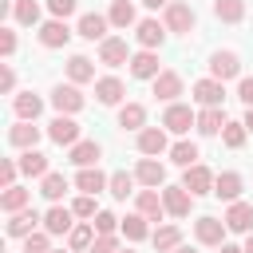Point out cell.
Listing matches in <instances>:
<instances>
[{
	"instance_id": "1",
	"label": "cell",
	"mask_w": 253,
	"mask_h": 253,
	"mask_svg": "<svg viewBox=\"0 0 253 253\" xmlns=\"http://www.w3.org/2000/svg\"><path fill=\"white\" fill-rule=\"evenodd\" d=\"M194 24H198V16H194V8H190V4H182V0H174V4L166 8V32H178V36H190V32H194Z\"/></svg>"
},
{
	"instance_id": "2",
	"label": "cell",
	"mask_w": 253,
	"mask_h": 253,
	"mask_svg": "<svg viewBox=\"0 0 253 253\" xmlns=\"http://www.w3.org/2000/svg\"><path fill=\"white\" fill-rule=\"evenodd\" d=\"M233 75H241L237 51H213V55H210V79L225 83V79H233Z\"/></svg>"
},
{
	"instance_id": "3",
	"label": "cell",
	"mask_w": 253,
	"mask_h": 253,
	"mask_svg": "<svg viewBox=\"0 0 253 253\" xmlns=\"http://www.w3.org/2000/svg\"><path fill=\"white\" fill-rule=\"evenodd\" d=\"M51 107H55L59 115H75V111H83V95H79V87H75V83H59V87L51 91Z\"/></svg>"
},
{
	"instance_id": "4",
	"label": "cell",
	"mask_w": 253,
	"mask_h": 253,
	"mask_svg": "<svg viewBox=\"0 0 253 253\" xmlns=\"http://www.w3.org/2000/svg\"><path fill=\"white\" fill-rule=\"evenodd\" d=\"M194 123H198V115H194L186 103H170V107H166V115H162V126H166V130H174V134H186Z\"/></svg>"
},
{
	"instance_id": "5",
	"label": "cell",
	"mask_w": 253,
	"mask_h": 253,
	"mask_svg": "<svg viewBox=\"0 0 253 253\" xmlns=\"http://www.w3.org/2000/svg\"><path fill=\"white\" fill-rule=\"evenodd\" d=\"M47 138L59 142V146H75V142H79V123H75L71 115H55L51 126H47Z\"/></svg>"
},
{
	"instance_id": "6",
	"label": "cell",
	"mask_w": 253,
	"mask_h": 253,
	"mask_svg": "<svg viewBox=\"0 0 253 253\" xmlns=\"http://www.w3.org/2000/svg\"><path fill=\"white\" fill-rule=\"evenodd\" d=\"M162 206H166L170 217H186L190 206H194V194H190L186 186H166V190H162Z\"/></svg>"
},
{
	"instance_id": "7",
	"label": "cell",
	"mask_w": 253,
	"mask_h": 253,
	"mask_svg": "<svg viewBox=\"0 0 253 253\" xmlns=\"http://www.w3.org/2000/svg\"><path fill=\"white\" fill-rule=\"evenodd\" d=\"M134 40L142 43V51H154V47H162V40H166V24H158V20H138V24H134Z\"/></svg>"
},
{
	"instance_id": "8",
	"label": "cell",
	"mask_w": 253,
	"mask_h": 253,
	"mask_svg": "<svg viewBox=\"0 0 253 253\" xmlns=\"http://www.w3.org/2000/svg\"><path fill=\"white\" fill-rule=\"evenodd\" d=\"M99 63H107V67H123V63H130L126 40H119V36H107V40L99 43Z\"/></svg>"
},
{
	"instance_id": "9",
	"label": "cell",
	"mask_w": 253,
	"mask_h": 253,
	"mask_svg": "<svg viewBox=\"0 0 253 253\" xmlns=\"http://www.w3.org/2000/svg\"><path fill=\"white\" fill-rule=\"evenodd\" d=\"M123 95H126L123 79H115V75H103V79H95V99H99L103 107H119V103H123Z\"/></svg>"
},
{
	"instance_id": "10",
	"label": "cell",
	"mask_w": 253,
	"mask_h": 253,
	"mask_svg": "<svg viewBox=\"0 0 253 253\" xmlns=\"http://www.w3.org/2000/svg\"><path fill=\"white\" fill-rule=\"evenodd\" d=\"M221 221H225V229H233V233H253V206H249V202H233Z\"/></svg>"
},
{
	"instance_id": "11",
	"label": "cell",
	"mask_w": 253,
	"mask_h": 253,
	"mask_svg": "<svg viewBox=\"0 0 253 253\" xmlns=\"http://www.w3.org/2000/svg\"><path fill=\"white\" fill-rule=\"evenodd\" d=\"M194 99H198L202 107H221V103H225V83H217V79H198V83H194Z\"/></svg>"
},
{
	"instance_id": "12",
	"label": "cell",
	"mask_w": 253,
	"mask_h": 253,
	"mask_svg": "<svg viewBox=\"0 0 253 253\" xmlns=\"http://www.w3.org/2000/svg\"><path fill=\"white\" fill-rule=\"evenodd\" d=\"M12 111H16V119H20V123H36V119H40V111H43V99H40V95H32V91H20V95L12 99Z\"/></svg>"
},
{
	"instance_id": "13",
	"label": "cell",
	"mask_w": 253,
	"mask_h": 253,
	"mask_svg": "<svg viewBox=\"0 0 253 253\" xmlns=\"http://www.w3.org/2000/svg\"><path fill=\"white\" fill-rule=\"evenodd\" d=\"M79 170H87V166H99V158H103V146L95 142V138H83V142H75L71 146V154H67Z\"/></svg>"
},
{
	"instance_id": "14",
	"label": "cell",
	"mask_w": 253,
	"mask_h": 253,
	"mask_svg": "<svg viewBox=\"0 0 253 253\" xmlns=\"http://www.w3.org/2000/svg\"><path fill=\"white\" fill-rule=\"evenodd\" d=\"M134 178H138L146 190H158V186L166 182V166H162L158 158H142V162L134 166Z\"/></svg>"
},
{
	"instance_id": "15",
	"label": "cell",
	"mask_w": 253,
	"mask_h": 253,
	"mask_svg": "<svg viewBox=\"0 0 253 253\" xmlns=\"http://www.w3.org/2000/svg\"><path fill=\"white\" fill-rule=\"evenodd\" d=\"M182 186H186L194 198H198V194H213V174L198 162V166H190V170L182 174Z\"/></svg>"
},
{
	"instance_id": "16",
	"label": "cell",
	"mask_w": 253,
	"mask_h": 253,
	"mask_svg": "<svg viewBox=\"0 0 253 253\" xmlns=\"http://www.w3.org/2000/svg\"><path fill=\"white\" fill-rule=\"evenodd\" d=\"M241 190H245V182H241V174H237V170H225V174H217V178H213V194H217L221 202H237V198H241Z\"/></svg>"
},
{
	"instance_id": "17",
	"label": "cell",
	"mask_w": 253,
	"mask_h": 253,
	"mask_svg": "<svg viewBox=\"0 0 253 253\" xmlns=\"http://www.w3.org/2000/svg\"><path fill=\"white\" fill-rule=\"evenodd\" d=\"M194 237L202 241V245H221V237H225V221H217V217H198L194 221Z\"/></svg>"
},
{
	"instance_id": "18",
	"label": "cell",
	"mask_w": 253,
	"mask_h": 253,
	"mask_svg": "<svg viewBox=\"0 0 253 253\" xmlns=\"http://www.w3.org/2000/svg\"><path fill=\"white\" fill-rule=\"evenodd\" d=\"M130 75L134 79H158L162 75V67H158V55L154 51H138V55H130Z\"/></svg>"
},
{
	"instance_id": "19",
	"label": "cell",
	"mask_w": 253,
	"mask_h": 253,
	"mask_svg": "<svg viewBox=\"0 0 253 253\" xmlns=\"http://www.w3.org/2000/svg\"><path fill=\"white\" fill-rule=\"evenodd\" d=\"M134 206H138V213H142L146 221H162V213H166V206H162V194H158V190H138Z\"/></svg>"
},
{
	"instance_id": "20",
	"label": "cell",
	"mask_w": 253,
	"mask_h": 253,
	"mask_svg": "<svg viewBox=\"0 0 253 253\" xmlns=\"http://www.w3.org/2000/svg\"><path fill=\"white\" fill-rule=\"evenodd\" d=\"M107 24H111L107 16L87 12V16H79V28H75V32H79L83 40H99V43H103V40H107Z\"/></svg>"
},
{
	"instance_id": "21",
	"label": "cell",
	"mask_w": 253,
	"mask_h": 253,
	"mask_svg": "<svg viewBox=\"0 0 253 253\" xmlns=\"http://www.w3.org/2000/svg\"><path fill=\"white\" fill-rule=\"evenodd\" d=\"M67 40H71L67 20H47V24L40 28V43H43V47H63Z\"/></svg>"
},
{
	"instance_id": "22",
	"label": "cell",
	"mask_w": 253,
	"mask_h": 253,
	"mask_svg": "<svg viewBox=\"0 0 253 253\" xmlns=\"http://www.w3.org/2000/svg\"><path fill=\"white\" fill-rule=\"evenodd\" d=\"M178 95H182V75H178V71H162V75L154 79V99L174 103Z\"/></svg>"
},
{
	"instance_id": "23",
	"label": "cell",
	"mask_w": 253,
	"mask_h": 253,
	"mask_svg": "<svg viewBox=\"0 0 253 253\" xmlns=\"http://www.w3.org/2000/svg\"><path fill=\"white\" fill-rule=\"evenodd\" d=\"M194 126H198V134H221L225 130V111L221 107H202Z\"/></svg>"
},
{
	"instance_id": "24",
	"label": "cell",
	"mask_w": 253,
	"mask_h": 253,
	"mask_svg": "<svg viewBox=\"0 0 253 253\" xmlns=\"http://www.w3.org/2000/svg\"><path fill=\"white\" fill-rule=\"evenodd\" d=\"M8 142L20 146V150H36V142H40V126H36V123H16V126H8Z\"/></svg>"
},
{
	"instance_id": "25",
	"label": "cell",
	"mask_w": 253,
	"mask_h": 253,
	"mask_svg": "<svg viewBox=\"0 0 253 253\" xmlns=\"http://www.w3.org/2000/svg\"><path fill=\"white\" fill-rule=\"evenodd\" d=\"M162 150H166V130H162V126H146V130H138V154L154 158V154H162Z\"/></svg>"
},
{
	"instance_id": "26",
	"label": "cell",
	"mask_w": 253,
	"mask_h": 253,
	"mask_svg": "<svg viewBox=\"0 0 253 253\" xmlns=\"http://www.w3.org/2000/svg\"><path fill=\"white\" fill-rule=\"evenodd\" d=\"M75 186H79L83 194H91V198H95L99 190H107V186H111V178H107L99 166H87V170H79V174H75Z\"/></svg>"
},
{
	"instance_id": "27",
	"label": "cell",
	"mask_w": 253,
	"mask_h": 253,
	"mask_svg": "<svg viewBox=\"0 0 253 253\" xmlns=\"http://www.w3.org/2000/svg\"><path fill=\"white\" fill-rule=\"evenodd\" d=\"M71 217H75L71 210L51 206V210L43 213V233H71V229H75V221H71Z\"/></svg>"
},
{
	"instance_id": "28",
	"label": "cell",
	"mask_w": 253,
	"mask_h": 253,
	"mask_svg": "<svg viewBox=\"0 0 253 253\" xmlns=\"http://www.w3.org/2000/svg\"><path fill=\"white\" fill-rule=\"evenodd\" d=\"M40 221H43V217H40L36 210H20V213H12V221H8V237H32Z\"/></svg>"
},
{
	"instance_id": "29",
	"label": "cell",
	"mask_w": 253,
	"mask_h": 253,
	"mask_svg": "<svg viewBox=\"0 0 253 253\" xmlns=\"http://www.w3.org/2000/svg\"><path fill=\"white\" fill-rule=\"evenodd\" d=\"M119 126H123V130H146V107H142V103L119 107Z\"/></svg>"
},
{
	"instance_id": "30",
	"label": "cell",
	"mask_w": 253,
	"mask_h": 253,
	"mask_svg": "<svg viewBox=\"0 0 253 253\" xmlns=\"http://www.w3.org/2000/svg\"><path fill=\"white\" fill-rule=\"evenodd\" d=\"M16 162H20V170H24L28 178H47V174H51V170H47V154H40V150H24Z\"/></svg>"
},
{
	"instance_id": "31",
	"label": "cell",
	"mask_w": 253,
	"mask_h": 253,
	"mask_svg": "<svg viewBox=\"0 0 253 253\" xmlns=\"http://www.w3.org/2000/svg\"><path fill=\"white\" fill-rule=\"evenodd\" d=\"M28 202H32V190H24V186H8L0 194V210L4 213H20V210H28Z\"/></svg>"
},
{
	"instance_id": "32",
	"label": "cell",
	"mask_w": 253,
	"mask_h": 253,
	"mask_svg": "<svg viewBox=\"0 0 253 253\" xmlns=\"http://www.w3.org/2000/svg\"><path fill=\"white\" fill-rule=\"evenodd\" d=\"M150 241H154L158 253H174V249L182 245V229H178V225H158V229L150 233Z\"/></svg>"
},
{
	"instance_id": "33",
	"label": "cell",
	"mask_w": 253,
	"mask_h": 253,
	"mask_svg": "<svg viewBox=\"0 0 253 253\" xmlns=\"http://www.w3.org/2000/svg\"><path fill=\"white\" fill-rule=\"evenodd\" d=\"M213 16L221 24H241L245 20V0H213Z\"/></svg>"
},
{
	"instance_id": "34",
	"label": "cell",
	"mask_w": 253,
	"mask_h": 253,
	"mask_svg": "<svg viewBox=\"0 0 253 253\" xmlns=\"http://www.w3.org/2000/svg\"><path fill=\"white\" fill-rule=\"evenodd\" d=\"M67 79H71V83H87V79H95V63H91L87 55H71V59H67Z\"/></svg>"
},
{
	"instance_id": "35",
	"label": "cell",
	"mask_w": 253,
	"mask_h": 253,
	"mask_svg": "<svg viewBox=\"0 0 253 253\" xmlns=\"http://www.w3.org/2000/svg\"><path fill=\"white\" fill-rule=\"evenodd\" d=\"M67 245H71L75 253L91 249V245H95V225H91V221H79V225H75V229L67 233Z\"/></svg>"
},
{
	"instance_id": "36",
	"label": "cell",
	"mask_w": 253,
	"mask_h": 253,
	"mask_svg": "<svg viewBox=\"0 0 253 253\" xmlns=\"http://www.w3.org/2000/svg\"><path fill=\"white\" fill-rule=\"evenodd\" d=\"M170 162H178L182 170L198 166V146H194V142H186V138H182V142H174V146H170Z\"/></svg>"
},
{
	"instance_id": "37",
	"label": "cell",
	"mask_w": 253,
	"mask_h": 253,
	"mask_svg": "<svg viewBox=\"0 0 253 253\" xmlns=\"http://www.w3.org/2000/svg\"><path fill=\"white\" fill-rule=\"evenodd\" d=\"M40 194H43V198H47V202H55V206H59V198H63V194H67V178H63V174H55V170H51V174H47V178H43V182H40Z\"/></svg>"
},
{
	"instance_id": "38",
	"label": "cell",
	"mask_w": 253,
	"mask_h": 253,
	"mask_svg": "<svg viewBox=\"0 0 253 253\" xmlns=\"http://www.w3.org/2000/svg\"><path fill=\"white\" fill-rule=\"evenodd\" d=\"M107 20H111L115 28H130V24H134V4H130V0H115L111 12H107Z\"/></svg>"
},
{
	"instance_id": "39",
	"label": "cell",
	"mask_w": 253,
	"mask_h": 253,
	"mask_svg": "<svg viewBox=\"0 0 253 253\" xmlns=\"http://www.w3.org/2000/svg\"><path fill=\"white\" fill-rule=\"evenodd\" d=\"M119 229H123V237H130V241H142V237L150 233V225H146V217H142V213H126Z\"/></svg>"
},
{
	"instance_id": "40",
	"label": "cell",
	"mask_w": 253,
	"mask_h": 253,
	"mask_svg": "<svg viewBox=\"0 0 253 253\" xmlns=\"http://www.w3.org/2000/svg\"><path fill=\"white\" fill-rule=\"evenodd\" d=\"M12 16H16V24L32 28V24H40V4H36V0H16Z\"/></svg>"
},
{
	"instance_id": "41",
	"label": "cell",
	"mask_w": 253,
	"mask_h": 253,
	"mask_svg": "<svg viewBox=\"0 0 253 253\" xmlns=\"http://www.w3.org/2000/svg\"><path fill=\"white\" fill-rule=\"evenodd\" d=\"M245 138H249L245 123H225V130H221V142H225L229 150H241V146H245Z\"/></svg>"
},
{
	"instance_id": "42",
	"label": "cell",
	"mask_w": 253,
	"mask_h": 253,
	"mask_svg": "<svg viewBox=\"0 0 253 253\" xmlns=\"http://www.w3.org/2000/svg\"><path fill=\"white\" fill-rule=\"evenodd\" d=\"M134 182H138L134 174H126V170H119V174H111V186H107V190H111L115 198H126V194H134Z\"/></svg>"
},
{
	"instance_id": "43",
	"label": "cell",
	"mask_w": 253,
	"mask_h": 253,
	"mask_svg": "<svg viewBox=\"0 0 253 253\" xmlns=\"http://www.w3.org/2000/svg\"><path fill=\"white\" fill-rule=\"evenodd\" d=\"M91 225H95V233H99V237H107V233H115V229H119V225H123V221H119V217H115V213H111V210H99V213H95V221H91Z\"/></svg>"
},
{
	"instance_id": "44",
	"label": "cell",
	"mask_w": 253,
	"mask_h": 253,
	"mask_svg": "<svg viewBox=\"0 0 253 253\" xmlns=\"http://www.w3.org/2000/svg\"><path fill=\"white\" fill-rule=\"evenodd\" d=\"M71 213H75V217H95V213H99V210H95V198H91V194H79V198L71 202Z\"/></svg>"
},
{
	"instance_id": "45",
	"label": "cell",
	"mask_w": 253,
	"mask_h": 253,
	"mask_svg": "<svg viewBox=\"0 0 253 253\" xmlns=\"http://www.w3.org/2000/svg\"><path fill=\"white\" fill-rule=\"evenodd\" d=\"M75 8H79V0H47V12H51V20H67Z\"/></svg>"
},
{
	"instance_id": "46",
	"label": "cell",
	"mask_w": 253,
	"mask_h": 253,
	"mask_svg": "<svg viewBox=\"0 0 253 253\" xmlns=\"http://www.w3.org/2000/svg\"><path fill=\"white\" fill-rule=\"evenodd\" d=\"M24 253H51V245H47V233H32V237H24Z\"/></svg>"
},
{
	"instance_id": "47",
	"label": "cell",
	"mask_w": 253,
	"mask_h": 253,
	"mask_svg": "<svg viewBox=\"0 0 253 253\" xmlns=\"http://www.w3.org/2000/svg\"><path fill=\"white\" fill-rule=\"evenodd\" d=\"M0 55H4V59L16 55V32H12V28H0Z\"/></svg>"
},
{
	"instance_id": "48",
	"label": "cell",
	"mask_w": 253,
	"mask_h": 253,
	"mask_svg": "<svg viewBox=\"0 0 253 253\" xmlns=\"http://www.w3.org/2000/svg\"><path fill=\"white\" fill-rule=\"evenodd\" d=\"M16 170H20V162H12V158H4L0 162V186L8 190V186H16Z\"/></svg>"
},
{
	"instance_id": "49",
	"label": "cell",
	"mask_w": 253,
	"mask_h": 253,
	"mask_svg": "<svg viewBox=\"0 0 253 253\" xmlns=\"http://www.w3.org/2000/svg\"><path fill=\"white\" fill-rule=\"evenodd\" d=\"M87 253H119V241H115V233H107V237H95V245H91Z\"/></svg>"
},
{
	"instance_id": "50",
	"label": "cell",
	"mask_w": 253,
	"mask_h": 253,
	"mask_svg": "<svg viewBox=\"0 0 253 253\" xmlns=\"http://www.w3.org/2000/svg\"><path fill=\"white\" fill-rule=\"evenodd\" d=\"M237 99H241L245 107H253V79H241V83H237Z\"/></svg>"
},
{
	"instance_id": "51",
	"label": "cell",
	"mask_w": 253,
	"mask_h": 253,
	"mask_svg": "<svg viewBox=\"0 0 253 253\" xmlns=\"http://www.w3.org/2000/svg\"><path fill=\"white\" fill-rule=\"evenodd\" d=\"M12 87H16V75H12V67H4V71H0V91L12 95Z\"/></svg>"
},
{
	"instance_id": "52",
	"label": "cell",
	"mask_w": 253,
	"mask_h": 253,
	"mask_svg": "<svg viewBox=\"0 0 253 253\" xmlns=\"http://www.w3.org/2000/svg\"><path fill=\"white\" fill-rule=\"evenodd\" d=\"M142 4H146V8H170L174 0H142Z\"/></svg>"
},
{
	"instance_id": "53",
	"label": "cell",
	"mask_w": 253,
	"mask_h": 253,
	"mask_svg": "<svg viewBox=\"0 0 253 253\" xmlns=\"http://www.w3.org/2000/svg\"><path fill=\"white\" fill-rule=\"evenodd\" d=\"M245 130H249V134H253V107H249V111H245Z\"/></svg>"
},
{
	"instance_id": "54",
	"label": "cell",
	"mask_w": 253,
	"mask_h": 253,
	"mask_svg": "<svg viewBox=\"0 0 253 253\" xmlns=\"http://www.w3.org/2000/svg\"><path fill=\"white\" fill-rule=\"evenodd\" d=\"M221 253H245L241 245H221Z\"/></svg>"
},
{
	"instance_id": "55",
	"label": "cell",
	"mask_w": 253,
	"mask_h": 253,
	"mask_svg": "<svg viewBox=\"0 0 253 253\" xmlns=\"http://www.w3.org/2000/svg\"><path fill=\"white\" fill-rule=\"evenodd\" d=\"M245 253H253V233H249V237H245Z\"/></svg>"
},
{
	"instance_id": "56",
	"label": "cell",
	"mask_w": 253,
	"mask_h": 253,
	"mask_svg": "<svg viewBox=\"0 0 253 253\" xmlns=\"http://www.w3.org/2000/svg\"><path fill=\"white\" fill-rule=\"evenodd\" d=\"M174 253H198V249H190V245H178V249H174Z\"/></svg>"
},
{
	"instance_id": "57",
	"label": "cell",
	"mask_w": 253,
	"mask_h": 253,
	"mask_svg": "<svg viewBox=\"0 0 253 253\" xmlns=\"http://www.w3.org/2000/svg\"><path fill=\"white\" fill-rule=\"evenodd\" d=\"M119 253H134V249H119Z\"/></svg>"
},
{
	"instance_id": "58",
	"label": "cell",
	"mask_w": 253,
	"mask_h": 253,
	"mask_svg": "<svg viewBox=\"0 0 253 253\" xmlns=\"http://www.w3.org/2000/svg\"><path fill=\"white\" fill-rule=\"evenodd\" d=\"M51 253H63V249H51Z\"/></svg>"
}]
</instances>
